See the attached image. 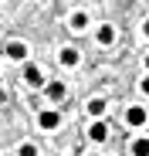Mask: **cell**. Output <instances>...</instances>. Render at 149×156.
Wrapping results in <instances>:
<instances>
[{
    "label": "cell",
    "mask_w": 149,
    "mask_h": 156,
    "mask_svg": "<svg viewBox=\"0 0 149 156\" xmlns=\"http://www.w3.org/2000/svg\"><path fill=\"white\" fill-rule=\"evenodd\" d=\"M146 119H149V112H146L142 105H129V109H126V126L139 129V126H146Z\"/></svg>",
    "instance_id": "6da1fadb"
},
{
    "label": "cell",
    "mask_w": 149,
    "mask_h": 156,
    "mask_svg": "<svg viewBox=\"0 0 149 156\" xmlns=\"http://www.w3.org/2000/svg\"><path fill=\"white\" fill-rule=\"evenodd\" d=\"M37 126L47 129V133H51V129H58V126H61V112H58V109H44V112L37 115Z\"/></svg>",
    "instance_id": "7a4b0ae2"
},
{
    "label": "cell",
    "mask_w": 149,
    "mask_h": 156,
    "mask_svg": "<svg viewBox=\"0 0 149 156\" xmlns=\"http://www.w3.org/2000/svg\"><path fill=\"white\" fill-rule=\"evenodd\" d=\"M4 55H7L10 61H24V58H27V44H24V41H10V44L4 48Z\"/></svg>",
    "instance_id": "3957f363"
},
{
    "label": "cell",
    "mask_w": 149,
    "mask_h": 156,
    "mask_svg": "<svg viewBox=\"0 0 149 156\" xmlns=\"http://www.w3.org/2000/svg\"><path fill=\"white\" fill-rule=\"evenodd\" d=\"M24 82H27L31 88H41V85H44V75H41V68H37V65H24Z\"/></svg>",
    "instance_id": "277c9868"
},
{
    "label": "cell",
    "mask_w": 149,
    "mask_h": 156,
    "mask_svg": "<svg viewBox=\"0 0 149 156\" xmlns=\"http://www.w3.org/2000/svg\"><path fill=\"white\" fill-rule=\"evenodd\" d=\"M88 139H92V143H105V139H109V126H105V122H92V126H88Z\"/></svg>",
    "instance_id": "5b68a950"
},
{
    "label": "cell",
    "mask_w": 149,
    "mask_h": 156,
    "mask_svg": "<svg viewBox=\"0 0 149 156\" xmlns=\"http://www.w3.org/2000/svg\"><path fill=\"white\" fill-rule=\"evenodd\" d=\"M95 41L102 44V48H109V44L115 41V27H112V24H102V27L95 31Z\"/></svg>",
    "instance_id": "8992f818"
},
{
    "label": "cell",
    "mask_w": 149,
    "mask_h": 156,
    "mask_svg": "<svg viewBox=\"0 0 149 156\" xmlns=\"http://www.w3.org/2000/svg\"><path fill=\"white\" fill-rule=\"evenodd\" d=\"M44 92H47V98H51V102H61V98L68 95L64 82H47V85H44Z\"/></svg>",
    "instance_id": "52a82bcc"
},
{
    "label": "cell",
    "mask_w": 149,
    "mask_h": 156,
    "mask_svg": "<svg viewBox=\"0 0 149 156\" xmlns=\"http://www.w3.org/2000/svg\"><path fill=\"white\" fill-rule=\"evenodd\" d=\"M78 58H81L78 48H61V65H64V68H74V65H78Z\"/></svg>",
    "instance_id": "ba28073f"
},
{
    "label": "cell",
    "mask_w": 149,
    "mask_h": 156,
    "mask_svg": "<svg viewBox=\"0 0 149 156\" xmlns=\"http://www.w3.org/2000/svg\"><path fill=\"white\" fill-rule=\"evenodd\" d=\"M68 24H71V31H85V27H88V14H85V10H74Z\"/></svg>",
    "instance_id": "9c48e42d"
},
{
    "label": "cell",
    "mask_w": 149,
    "mask_h": 156,
    "mask_svg": "<svg viewBox=\"0 0 149 156\" xmlns=\"http://www.w3.org/2000/svg\"><path fill=\"white\" fill-rule=\"evenodd\" d=\"M105 109H109V105H105V98H92V102H88V115H95V119H102Z\"/></svg>",
    "instance_id": "30bf717a"
},
{
    "label": "cell",
    "mask_w": 149,
    "mask_h": 156,
    "mask_svg": "<svg viewBox=\"0 0 149 156\" xmlns=\"http://www.w3.org/2000/svg\"><path fill=\"white\" fill-rule=\"evenodd\" d=\"M132 156H149V136L132 139Z\"/></svg>",
    "instance_id": "8fae6325"
},
{
    "label": "cell",
    "mask_w": 149,
    "mask_h": 156,
    "mask_svg": "<svg viewBox=\"0 0 149 156\" xmlns=\"http://www.w3.org/2000/svg\"><path fill=\"white\" fill-rule=\"evenodd\" d=\"M17 156H37V146H34V143H20Z\"/></svg>",
    "instance_id": "7c38bea8"
},
{
    "label": "cell",
    "mask_w": 149,
    "mask_h": 156,
    "mask_svg": "<svg viewBox=\"0 0 149 156\" xmlns=\"http://www.w3.org/2000/svg\"><path fill=\"white\" fill-rule=\"evenodd\" d=\"M139 88H142V92H146V95H149V75H146V78H142V82H139Z\"/></svg>",
    "instance_id": "4fadbf2b"
},
{
    "label": "cell",
    "mask_w": 149,
    "mask_h": 156,
    "mask_svg": "<svg viewBox=\"0 0 149 156\" xmlns=\"http://www.w3.org/2000/svg\"><path fill=\"white\" fill-rule=\"evenodd\" d=\"M142 31H146V34H149V20H146V24H142Z\"/></svg>",
    "instance_id": "5bb4252c"
},
{
    "label": "cell",
    "mask_w": 149,
    "mask_h": 156,
    "mask_svg": "<svg viewBox=\"0 0 149 156\" xmlns=\"http://www.w3.org/2000/svg\"><path fill=\"white\" fill-rule=\"evenodd\" d=\"M0 102H4V88H0Z\"/></svg>",
    "instance_id": "9a60e30c"
},
{
    "label": "cell",
    "mask_w": 149,
    "mask_h": 156,
    "mask_svg": "<svg viewBox=\"0 0 149 156\" xmlns=\"http://www.w3.org/2000/svg\"><path fill=\"white\" fill-rule=\"evenodd\" d=\"M146 68H149V55H146Z\"/></svg>",
    "instance_id": "2e32d148"
},
{
    "label": "cell",
    "mask_w": 149,
    "mask_h": 156,
    "mask_svg": "<svg viewBox=\"0 0 149 156\" xmlns=\"http://www.w3.org/2000/svg\"><path fill=\"white\" fill-rule=\"evenodd\" d=\"M88 156H98V153H88Z\"/></svg>",
    "instance_id": "e0dca14e"
}]
</instances>
